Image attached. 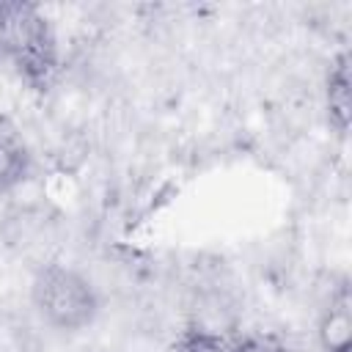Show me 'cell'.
I'll return each mask as SVG.
<instances>
[{
    "label": "cell",
    "instance_id": "cell-1",
    "mask_svg": "<svg viewBox=\"0 0 352 352\" xmlns=\"http://www.w3.org/2000/svg\"><path fill=\"white\" fill-rule=\"evenodd\" d=\"M0 69L33 91H50L58 77V36L50 16L22 0H0Z\"/></svg>",
    "mask_w": 352,
    "mask_h": 352
},
{
    "label": "cell",
    "instance_id": "cell-2",
    "mask_svg": "<svg viewBox=\"0 0 352 352\" xmlns=\"http://www.w3.org/2000/svg\"><path fill=\"white\" fill-rule=\"evenodd\" d=\"M33 305L50 327L77 333L96 319L99 294L82 272L66 264H47L33 278Z\"/></svg>",
    "mask_w": 352,
    "mask_h": 352
},
{
    "label": "cell",
    "instance_id": "cell-3",
    "mask_svg": "<svg viewBox=\"0 0 352 352\" xmlns=\"http://www.w3.org/2000/svg\"><path fill=\"white\" fill-rule=\"evenodd\" d=\"M168 352H283L272 336H228L217 330H187Z\"/></svg>",
    "mask_w": 352,
    "mask_h": 352
},
{
    "label": "cell",
    "instance_id": "cell-4",
    "mask_svg": "<svg viewBox=\"0 0 352 352\" xmlns=\"http://www.w3.org/2000/svg\"><path fill=\"white\" fill-rule=\"evenodd\" d=\"M319 344L322 352H352V300L346 283H341L319 319Z\"/></svg>",
    "mask_w": 352,
    "mask_h": 352
},
{
    "label": "cell",
    "instance_id": "cell-5",
    "mask_svg": "<svg viewBox=\"0 0 352 352\" xmlns=\"http://www.w3.org/2000/svg\"><path fill=\"white\" fill-rule=\"evenodd\" d=\"M349 52L341 50L333 63H330V72H327V116H330V124L338 135H346V126H349V107H352V94H349Z\"/></svg>",
    "mask_w": 352,
    "mask_h": 352
},
{
    "label": "cell",
    "instance_id": "cell-6",
    "mask_svg": "<svg viewBox=\"0 0 352 352\" xmlns=\"http://www.w3.org/2000/svg\"><path fill=\"white\" fill-rule=\"evenodd\" d=\"M30 170V151L22 138L0 121V195L11 192L16 184L25 182Z\"/></svg>",
    "mask_w": 352,
    "mask_h": 352
}]
</instances>
